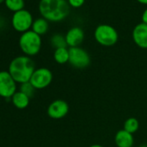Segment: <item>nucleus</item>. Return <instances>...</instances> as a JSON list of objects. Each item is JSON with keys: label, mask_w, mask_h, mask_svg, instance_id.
<instances>
[{"label": "nucleus", "mask_w": 147, "mask_h": 147, "mask_svg": "<svg viewBox=\"0 0 147 147\" xmlns=\"http://www.w3.org/2000/svg\"><path fill=\"white\" fill-rule=\"evenodd\" d=\"M139 147H147V145H146V144H142V145H140Z\"/></svg>", "instance_id": "24"}, {"label": "nucleus", "mask_w": 147, "mask_h": 147, "mask_svg": "<svg viewBox=\"0 0 147 147\" xmlns=\"http://www.w3.org/2000/svg\"><path fill=\"white\" fill-rule=\"evenodd\" d=\"M31 28H32L31 30H33L37 35H39V36L44 35L49 30V22L43 18H37L36 20H35L33 22Z\"/></svg>", "instance_id": "14"}, {"label": "nucleus", "mask_w": 147, "mask_h": 147, "mask_svg": "<svg viewBox=\"0 0 147 147\" xmlns=\"http://www.w3.org/2000/svg\"><path fill=\"white\" fill-rule=\"evenodd\" d=\"M33 22L34 21L31 13L24 9L14 12L11 18V24L14 30L22 33L30 30V29L32 27Z\"/></svg>", "instance_id": "6"}, {"label": "nucleus", "mask_w": 147, "mask_h": 147, "mask_svg": "<svg viewBox=\"0 0 147 147\" xmlns=\"http://www.w3.org/2000/svg\"><path fill=\"white\" fill-rule=\"evenodd\" d=\"M11 102L13 106L18 109H25L28 107L30 104V98L27 96L25 94H24L21 91H17L14 95L11 97Z\"/></svg>", "instance_id": "13"}, {"label": "nucleus", "mask_w": 147, "mask_h": 147, "mask_svg": "<svg viewBox=\"0 0 147 147\" xmlns=\"http://www.w3.org/2000/svg\"><path fill=\"white\" fill-rule=\"evenodd\" d=\"M18 83L12 78L11 74L5 70L0 71V97L11 99L18 91Z\"/></svg>", "instance_id": "7"}, {"label": "nucleus", "mask_w": 147, "mask_h": 147, "mask_svg": "<svg viewBox=\"0 0 147 147\" xmlns=\"http://www.w3.org/2000/svg\"><path fill=\"white\" fill-rule=\"evenodd\" d=\"M5 4L10 11L17 12L24 10V0H5Z\"/></svg>", "instance_id": "17"}, {"label": "nucleus", "mask_w": 147, "mask_h": 147, "mask_svg": "<svg viewBox=\"0 0 147 147\" xmlns=\"http://www.w3.org/2000/svg\"><path fill=\"white\" fill-rule=\"evenodd\" d=\"M132 39L139 48L147 49V24L144 23L137 24L132 30Z\"/></svg>", "instance_id": "11"}, {"label": "nucleus", "mask_w": 147, "mask_h": 147, "mask_svg": "<svg viewBox=\"0 0 147 147\" xmlns=\"http://www.w3.org/2000/svg\"><path fill=\"white\" fill-rule=\"evenodd\" d=\"M69 61L68 63L76 68L83 69L88 67L91 63L89 54L81 47L69 48Z\"/></svg>", "instance_id": "5"}, {"label": "nucleus", "mask_w": 147, "mask_h": 147, "mask_svg": "<svg viewBox=\"0 0 147 147\" xmlns=\"http://www.w3.org/2000/svg\"><path fill=\"white\" fill-rule=\"evenodd\" d=\"M19 47L24 55L30 57L37 55L42 48L41 36L33 30H28L23 33L19 38Z\"/></svg>", "instance_id": "3"}, {"label": "nucleus", "mask_w": 147, "mask_h": 147, "mask_svg": "<svg viewBox=\"0 0 147 147\" xmlns=\"http://www.w3.org/2000/svg\"><path fill=\"white\" fill-rule=\"evenodd\" d=\"M94 39L105 47H111L116 44L119 40L117 30L109 24H100L94 30Z\"/></svg>", "instance_id": "4"}, {"label": "nucleus", "mask_w": 147, "mask_h": 147, "mask_svg": "<svg viewBox=\"0 0 147 147\" xmlns=\"http://www.w3.org/2000/svg\"><path fill=\"white\" fill-rule=\"evenodd\" d=\"M36 66L33 60L27 55L15 57L9 64L8 72L17 83L23 84L30 82Z\"/></svg>", "instance_id": "2"}, {"label": "nucleus", "mask_w": 147, "mask_h": 147, "mask_svg": "<svg viewBox=\"0 0 147 147\" xmlns=\"http://www.w3.org/2000/svg\"><path fill=\"white\" fill-rule=\"evenodd\" d=\"M84 31L80 27H73L66 34L65 38L69 48L79 47L84 41Z\"/></svg>", "instance_id": "10"}, {"label": "nucleus", "mask_w": 147, "mask_h": 147, "mask_svg": "<svg viewBox=\"0 0 147 147\" xmlns=\"http://www.w3.org/2000/svg\"><path fill=\"white\" fill-rule=\"evenodd\" d=\"M50 42H51V45L55 49H60V48H67V46L65 36H63L61 34H55L51 37Z\"/></svg>", "instance_id": "18"}, {"label": "nucleus", "mask_w": 147, "mask_h": 147, "mask_svg": "<svg viewBox=\"0 0 147 147\" xmlns=\"http://www.w3.org/2000/svg\"><path fill=\"white\" fill-rule=\"evenodd\" d=\"M0 98H1V97H0Z\"/></svg>", "instance_id": "26"}, {"label": "nucleus", "mask_w": 147, "mask_h": 147, "mask_svg": "<svg viewBox=\"0 0 147 147\" xmlns=\"http://www.w3.org/2000/svg\"><path fill=\"white\" fill-rule=\"evenodd\" d=\"M36 90V89L31 85V83L30 82H25V83H23V84H20V89H19V91L23 92L24 94H25L30 98H32L34 96Z\"/></svg>", "instance_id": "19"}, {"label": "nucleus", "mask_w": 147, "mask_h": 147, "mask_svg": "<svg viewBox=\"0 0 147 147\" xmlns=\"http://www.w3.org/2000/svg\"><path fill=\"white\" fill-rule=\"evenodd\" d=\"M69 111V106L68 104L61 99L55 100L52 101L47 109L48 115L53 119H63Z\"/></svg>", "instance_id": "9"}, {"label": "nucleus", "mask_w": 147, "mask_h": 147, "mask_svg": "<svg viewBox=\"0 0 147 147\" xmlns=\"http://www.w3.org/2000/svg\"><path fill=\"white\" fill-rule=\"evenodd\" d=\"M67 2L70 6L74 8H79L83 5L85 0H67Z\"/></svg>", "instance_id": "20"}, {"label": "nucleus", "mask_w": 147, "mask_h": 147, "mask_svg": "<svg viewBox=\"0 0 147 147\" xmlns=\"http://www.w3.org/2000/svg\"><path fill=\"white\" fill-rule=\"evenodd\" d=\"M138 2H139L140 4H143V5H147V0H137Z\"/></svg>", "instance_id": "22"}, {"label": "nucleus", "mask_w": 147, "mask_h": 147, "mask_svg": "<svg viewBox=\"0 0 147 147\" xmlns=\"http://www.w3.org/2000/svg\"><path fill=\"white\" fill-rule=\"evenodd\" d=\"M142 23L147 24V9H145L142 14Z\"/></svg>", "instance_id": "21"}, {"label": "nucleus", "mask_w": 147, "mask_h": 147, "mask_svg": "<svg viewBox=\"0 0 147 147\" xmlns=\"http://www.w3.org/2000/svg\"><path fill=\"white\" fill-rule=\"evenodd\" d=\"M69 6L66 0H40L38 9L47 21L60 22L68 16Z\"/></svg>", "instance_id": "1"}, {"label": "nucleus", "mask_w": 147, "mask_h": 147, "mask_svg": "<svg viewBox=\"0 0 147 147\" xmlns=\"http://www.w3.org/2000/svg\"><path fill=\"white\" fill-rule=\"evenodd\" d=\"M89 147H104V146H102L101 144H92V145H90Z\"/></svg>", "instance_id": "23"}, {"label": "nucleus", "mask_w": 147, "mask_h": 147, "mask_svg": "<svg viewBox=\"0 0 147 147\" xmlns=\"http://www.w3.org/2000/svg\"><path fill=\"white\" fill-rule=\"evenodd\" d=\"M114 142L117 147H132L134 144L133 134L124 129L119 130L114 136Z\"/></svg>", "instance_id": "12"}, {"label": "nucleus", "mask_w": 147, "mask_h": 147, "mask_svg": "<svg viewBox=\"0 0 147 147\" xmlns=\"http://www.w3.org/2000/svg\"><path fill=\"white\" fill-rule=\"evenodd\" d=\"M54 60L58 64H65L69 61V49L67 48H60L55 49Z\"/></svg>", "instance_id": "15"}, {"label": "nucleus", "mask_w": 147, "mask_h": 147, "mask_svg": "<svg viewBox=\"0 0 147 147\" xmlns=\"http://www.w3.org/2000/svg\"><path fill=\"white\" fill-rule=\"evenodd\" d=\"M123 129L131 134H134L139 129V121L134 117L128 118L124 122Z\"/></svg>", "instance_id": "16"}, {"label": "nucleus", "mask_w": 147, "mask_h": 147, "mask_svg": "<svg viewBox=\"0 0 147 147\" xmlns=\"http://www.w3.org/2000/svg\"><path fill=\"white\" fill-rule=\"evenodd\" d=\"M5 1V0H0V4H2V3H4Z\"/></svg>", "instance_id": "25"}, {"label": "nucleus", "mask_w": 147, "mask_h": 147, "mask_svg": "<svg viewBox=\"0 0 147 147\" xmlns=\"http://www.w3.org/2000/svg\"><path fill=\"white\" fill-rule=\"evenodd\" d=\"M53 81V74L47 67L36 68L30 80V82L36 89H44L49 87Z\"/></svg>", "instance_id": "8"}]
</instances>
